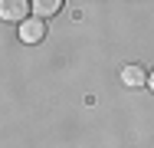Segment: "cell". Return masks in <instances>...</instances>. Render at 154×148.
I'll use <instances>...</instances> for the list:
<instances>
[{"label": "cell", "mask_w": 154, "mask_h": 148, "mask_svg": "<svg viewBox=\"0 0 154 148\" xmlns=\"http://www.w3.org/2000/svg\"><path fill=\"white\" fill-rule=\"evenodd\" d=\"M148 86H151V89H154V72H151V76H148Z\"/></svg>", "instance_id": "obj_5"}, {"label": "cell", "mask_w": 154, "mask_h": 148, "mask_svg": "<svg viewBox=\"0 0 154 148\" xmlns=\"http://www.w3.org/2000/svg\"><path fill=\"white\" fill-rule=\"evenodd\" d=\"M122 82L131 86V89H141V86H148V76H144L141 66H125L122 69Z\"/></svg>", "instance_id": "obj_3"}, {"label": "cell", "mask_w": 154, "mask_h": 148, "mask_svg": "<svg viewBox=\"0 0 154 148\" xmlns=\"http://www.w3.org/2000/svg\"><path fill=\"white\" fill-rule=\"evenodd\" d=\"M43 36H46V23L39 17H30V20L20 23V40L23 43H43Z\"/></svg>", "instance_id": "obj_2"}, {"label": "cell", "mask_w": 154, "mask_h": 148, "mask_svg": "<svg viewBox=\"0 0 154 148\" xmlns=\"http://www.w3.org/2000/svg\"><path fill=\"white\" fill-rule=\"evenodd\" d=\"M59 7H62L59 0H36V3H30V10H36V13H39V20H43V17H53Z\"/></svg>", "instance_id": "obj_4"}, {"label": "cell", "mask_w": 154, "mask_h": 148, "mask_svg": "<svg viewBox=\"0 0 154 148\" xmlns=\"http://www.w3.org/2000/svg\"><path fill=\"white\" fill-rule=\"evenodd\" d=\"M0 20H10V23L30 20V3L26 0H0Z\"/></svg>", "instance_id": "obj_1"}]
</instances>
